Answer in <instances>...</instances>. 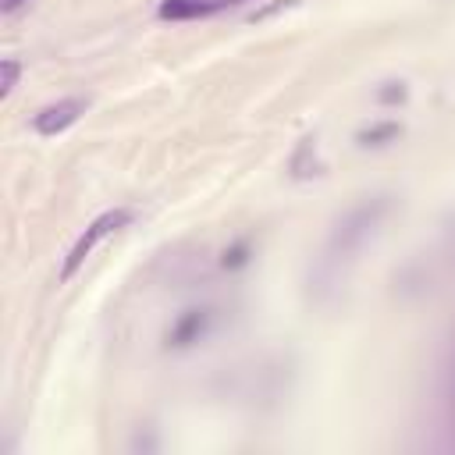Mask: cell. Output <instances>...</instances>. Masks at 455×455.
<instances>
[{"label": "cell", "mask_w": 455, "mask_h": 455, "mask_svg": "<svg viewBox=\"0 0 455 455\" xmlns=\"http://www.w3.org/2000/svg\"><path fill=\"white\" fill-rule=\"evenodd\" d=\"M235 4H242V0H220V7H235Z\"/></svg>", "instance_id": "13"}, {"label": "cell", "mask_w": 455, "mask_h": 455, "mask_svg": "<svg viewBox=\"0 0 455 455\" xmlns=\"http://www.w3.org/2000/svg\"><path fill=\"white\" fill-rule=\"evenodd\" d=\"M245 252H249L245 245H235V249H228V252H224V267H242V263L249 259Z\"/></svg>", "instance_id": "11"}, {"label": "cell", "mask_w": 455, "mask_h": 455, "mask_svg": "<svg viewBox=\"0 0 455 455\" xmlns=\"http://www.w3.org/2000/svg\"><path fill=\"white\" fill-rule=\"evenodd\" d=\"M85 107H89V100H82V96L57 100V103L43 107V110L32 117V128H36L39 135H60L64 128H71V124H75V121L85 114Z\"/></svg>", "instance_id": "3"}, {"label": "cell", "mask_w": 455, "mask_h": 455, "mask_svg": "<svg viewBox=\"0 0 455 455\" xmlns=\"http://www.w3.org/2000/svg\"><path fill=\"white\" fill-rule=\"evenodd\" d=\"M21 4H25V0H0V11H4V14H11V11H18Z\"/></svg>", "instance_id": "12"}, {"label": "cell", "mask_w": 455, "mask_h": 455, "mask_svg": "<svg viewBox=\"0 0 455 455\" xmlns=\"http://www.w3.org/2000/svg\"><path fill=\"white\" fill-rule=\"evenodd\" d=\"M409 100V85L398 78V82H384L380 89H377V103H384V107H395V103H405Z\"/></svg>", "instance_id": "8"}, {"label": "cell", "mask_w": 455, "mask_h": 455, "mask_svg": "<svg viewBox=\"0 0 455 455\" xmlns=\"http://www.w3.org/2000/svg\"><path fill=\"white\" fill-rule=\"evenodd\" d=\"M128 220H132V213H128V210H107V213H100V217L85 228V235L71 245V252H68V259H64V267H60V281H71V277H75V270L85 263V256H89V252H92L107 235H114L117 228H124Z\"/></svg>", "instance_id": "2"}, {"label": "cell", "mask_w": 455, "mask_h": 455, "mask_svg": "<svg viewBox=\"0 0 455 455\" xmlns=\"http://www.w3.org/2000/svg\"><path fill=\"white\" fill-rule=\"evenodd\" d=\"M18 71H21V68H18V60H11V57L0 64V96H4V100L11 96V89H14V82H18Z\"/></svg>", "instance_id": "9"}, {"label": "cell", "mask_w": 455, "mask_h": 455, "mask_svg": "<svg viewBox=\"0 0 455 455\" xmlns=\"http://www.w3.org/2000/svg\"><path fill=\"white\" fill-rule=\"evenodd\" d=\"M210 11H220V0H167L160 4V18H199V14H210Z\"/></svg>", "instance_id": "6"}, {"label": "cell", "mask_w": 455, "mask_h": 455, "mask_svg": "<svg viewBox=\"0 0 455 455\" xmlns=\"http://www.w3.org/2000/svg\"><path fill=\"white\" fill-rule=\"evenodd\" d=\"M387 210H391V199H387V196H373V199L355 203V206L334 224V231H331V238H327V249H323V259L316 263V274H313L316 288H334V284L345 277L348 263H352L355 252L377 235V228H380V220H384Z\"/></svg>", "instance_id": "1"}, {"label": "cell", "mask_w": 455, "mask_h": 455, "mask_svg": "<svg viewBox=\"0 0 455 455\" xmlns=\"http://www.w3.org/2000/svg\"><path fill=\"white\" fill-rule=\"evenodd\" d=\"M398 135H402V124H398V121H380V124L363 128V132L355 135V142H359L363 149H370V146H384V142H391V139H398Z\"/></svg>", "instance_id": "7"}, {"label": "cell", "mask_w": 455, "mask_h": 455, "mask_svg": "<svg viewBox=\"0 0 455 455\" xmlns=\"http://www.w3.org/2000/svg\"><path fill=\"white\" fill-rule=\"evenodd\" d=\"M299 0H281V4H270V7H259V11H252L249 14V21H263V18H270V14H277V11H288V7H295Z\"/></svg>", "instance_id": "10"}, {"label": "cell", "mask_w": 455, "mask_h": 455, "mask_svg": "<svg viewBox=\"0 0 455 455\" xmlns=\"http://www.w3.org/2000/svg\"><path fill=\"white\" fill-rule=\"evenodd\" d=\"M320 171H323V164H320V153H316V135L299 139V146H295V153H291V160H288V174H291L295 181H309V178H316Z\"/></svg>", "instance_id": "5"}, {"label": "cell", "mask_w": 455, "mask_h": 455, "mask_svg": "<svg viewBox=\"0 0 455 455\" xmlns=\"http://www.w3.org/2000/svg\"><path fill=\"white\" fill-rule=\"evenodd\" d=\"M210 320H213L210 309H185V313L174 320V327L167 331V345H171V348H188V345H196V341L210 331Z\"/></svg>", "instance_id": "4"}]
</instances>
